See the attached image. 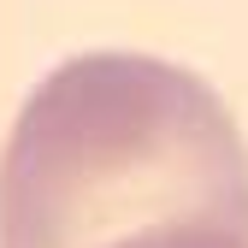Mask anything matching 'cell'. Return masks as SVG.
<instances>
[{
    "label": "cell",
    "mask_w": 248,
    "mask_h": 248,
    "mask_svg": "<svg viewBox=\"0 0 248 248\" xmlns=\"http://www.w3.org/2000/svg\"><path fill=\"white\" fill-rule=\"evenodd\" d=\"M0 248H248V142L154 53L47 71L0 154Z\"/></svg>",
    "instance_id": "1"
}]
</instances>
